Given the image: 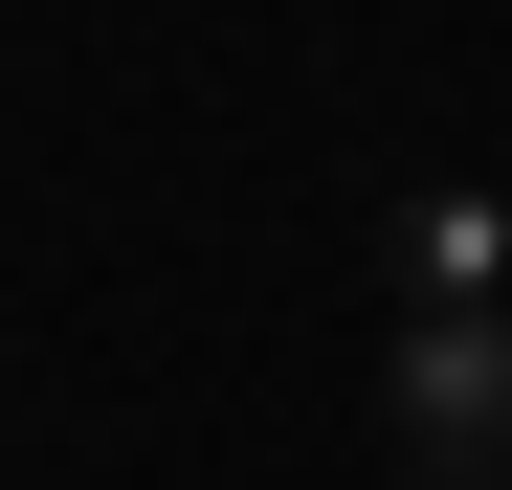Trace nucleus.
Here are the masks:
<instances>
[{
  "label": "nucleus",
  "mask_w": 512,
  "mask_h": 490,
  "mask_svg": "<svg viewBox=\"0 0 512 490\" xmlns=\"http://www.w3.org/2000/svg\"><path fill=\"white\" fill-rule=\"evenodd\" d=\"M379 424H401V468H423V490L512 468V312H401V357H379Z\"/></svg>",
  "instance_id": "f257e3e1"
},
{
  "label": "nucleus",
  "mask_w": 512,
  "mask_h": 490,
  "mask_svg": "<svg viewBox=\"0 0 512 490\" xmlns=\"http://www.w3.org/2000/svg\"><path fill=\"white\" fill-rule=\"evenodd\" d=\"M379 268H401V312H512V201H468V179H423V201L379 223Z\"/></svg>",
  "instance_id": "f03ea898"
}]
</instances>
